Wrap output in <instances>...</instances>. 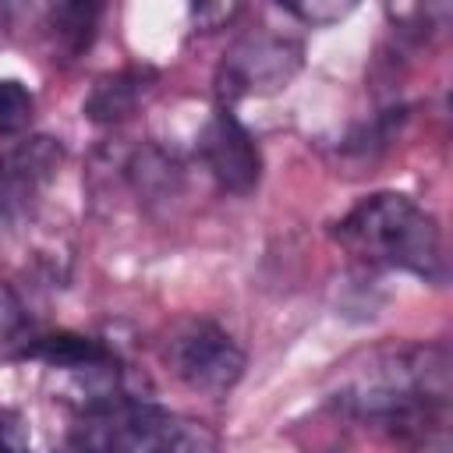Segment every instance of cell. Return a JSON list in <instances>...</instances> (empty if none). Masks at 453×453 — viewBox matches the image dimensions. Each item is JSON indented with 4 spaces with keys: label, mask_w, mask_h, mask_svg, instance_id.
I'll return each instance as SVG.
<instances>
[{
    "label": "cell",
    "mask_w": 453,
    "mask_h": 453,
    "mask_svg": "<svg viewBox=\"0 0 453 453\" xmlns=\"http://www.w3.org/2000/svg\"><path fill=\"white\" fill-rule=\"evenodd\" d=\"M64 145L50 134L21 138L0 152V223H21L57 180Z\"/></svg>",
    "instance_id": "52a82bcc"
},
{
    "label": "cell",
    "mask_w": 453,
    "mask_h": 453,
    "mask_svg": "<svg viewBox=\"0 0 453 453\" xmlns=\"http://www.w3.org/2000/svg\"><path fill=\"white\" fill-rule=\"evenodd\" d=\"M0 453H32V432L11 407H0Z\"/></svg>",
    "instance_id": "5bb4252c"
},
{
    "label": "cell",
    "mask_w": 453,
    "mask_h": 453,
    "mask_svg": "<svg viewBox=\"0 0 453 453\" xmlns=\"http://www.w3.org/2000/svg\"><path fill=\"white\" fill-rule=\"evenodd\" d=\"M156 81V71L152 67H120L113 74H103L96 78V85L88 88L81 110L88 120L96 124H117V120H127L138 103L149 96Z\"/></svg>",
    "instance_id": "ba28073f"
},
{
    "label": "cell",
    "mask_w": 453,
    "mask_h": 453,
    "mask_svg": "<svg viewBox=\"0 0 453 453\" xmlns=\"http://www.w3.org/2000/svg\"><path fill=\"white\" fill-rule=\"evenodd\" d=\"M156 350L177 382L205 396H226L241 382L244 365H248L237 340L219 322L202 319V315L173 319L163 329Z\"/></svg>",
    "instance_id": "277c9868"
},
{
    "label": "cell",
    "mask_w": 453,
    "mask_h": 453,
    "mask_svg": "<svg viewBox=\"0 0 453 453\" xmlns=\"http://www.w3.org/2000/svg\"><path fill=\"white\" fill-rule=\"evenodd\" d=\"M449 347L382 343L336 365L333 403L407 453L449 449Z\"/></svg>",
    "instance_id": "6da1fadb"
},
{
    "label": "cell",
    "mask_w": 453,
    "mask_h": 453,
    "mask_svg": "<svg viewBox=\"0 0 453 453\" xmlns=\"http://www.w3.org/2000/svg\"><path fill=\"white\" fill-rule=\"evenodd\" d=\"M234 14H237V7H230V4H216V7L202 4V7H191V18H195L202 28H219V25L230 21Z\"/></svg>",
    "instance_id": "9a60e30c"
},
{
    "label": "cell",
    "mask_w": 453,
    "mask_h": 453,
    "mask_svg": "<svg viewBox=\"0 0 453 453\" xmlns=\"http://www.w3.org/2000/svg\"><path fill=\"white\" fill-rule=\"evenodd\" d=\"M301 64H304V50L290 35L255 32V35L237 39L216 67L219 106L230 110L237 99L283 92L301 71Z\"/></svg>",
    "instance_id": "5b68a950"
},
{
    "label": "cell",
    "mask_w": 453,
    "mask_h": 453,
    "mask_svg": "<svg viewBox=\"0 0 453 453\" xmlns=\"http://www.w3.org/2000/svg\"><path fill=\"white\" fill-rule=\"evenodd\" d=\"M25 357L42 361L50 372H81L92 365H103L113 357L110 347H103L96 336H81V333H50V336H32Z\"/></svg>",
    "instance_id": "9c48e42d"
},
{
    "label": "cell",
    "mask_w": 453,
    "mask_h": 453,
    "mask_svg": "<svg viewBox=\"0 0 453 453\" xmlns=\"http://www.w3.org/2000/svg\"><path fill=\"white\" fill-rule=\"evenodd\" d=\"M57 453H99V449H96L92 442H85L81 435H74V439H67V442H64Z\"/></svg>",
    "instance_id": "2e32d148"
},
{
    "label": "cell",
    "mask_w": 453,
    "mask_h": 453,
    "mask_svg": "<svg viewBox=\"0 0 453 453\" xmlns=\"http://www.w3.org/2000/svg\"><path fill=\"white\" fill-rule=\"evenodd\" d=\"M336 241L361 262L418 276L442 287L449 280L446 237L439 219L403 191H375L361 198L340 223Z\"/></svg>",
    "instance_id": "7a4b0ae2"
},
{
    "label": "cell",
    "mask_w": 453,
    "mask_h": 453,
    "mask_svg": "<svg viewBox=\"0 0 453 453\" xmlns=\"http://www.w3.org/2000/svg\"><path fill=\"white\" fill-rule=\"evenodd\" d=\"M85 442L99 453H219V432L209 421L156 407L149 400H124L81 418Z\"/></svg>",
    "instance_id": "3957f363"
},
{
    "label": "cell",
    "mask_w": 453,
    "mask_h": 453,
    "mask_svg": "<svg viewBox=\"0 0 453 453\" xmlns=\"http://www.w3.org/2000/svg\"><path fill=\"white\" fill-rule=\"evenodd\" d=\"M35 117V96L18 78H0V138H18Z\"/></svg>",
    "instance_id": "7c38bea8"
},
{
    "label": "cell",
    "mask_w": 453,
    "mask_h": 453,
    "mask_svg": "<svg viewBox=\"0 0 453 453\" xmlns=\"http://www.w3.org/2000/svg\"><path fill=\"white\" fill-rule=\"evenodd\" d=\"M198 159L226 195H251L262 180V149L255 134L234 117V110H216L198 131Z\"/></svg>",
    "instance_id": "8992f818"
},
{
    "label": "cell",
    "mask_w": 453,
    "mask_h": 453,
    "mask_svg": "<svg viewBox=\"0 0 453 453\" xmlns=\"http://www.w3.org/2000/svg\"><path fill=\"white\" fill-rule=\"evenodd\" d=\"M28 311L21 297L0 280V361L7 357H25L28 350Z\"/></svg>",
    "instance_id": "8fae6325"
},
{
    "label": "cell",
    "mask_w": 453,
    "mask_h": 453,
    "mask_svg": "<svg viewBox=\"0 0 453 453\" xmlns=\"http://www.w3.org/2000/svg\"><path fill=\"white\" fill-rule=\"evenodd\" d=\"M354 11L350 0L336 4V0H304V4H287V14H294L297 21L311 25V28H322V25H333V21H343L347 14Z\"/></svg>",
    "instance_id": "4fadbf2b"
},
{
    "label": "cell",
    "mask_w": 453,
    "mask_h": 453,
    "mask_svg": "<svg viewBox=\"0 0 453 453\" xmlns=\"http://www.w3.org/2000/svg\"><path fill=\"white\" fill-rule=\"evenodd\" d=\"M99 14H103L99 4H60V7H53L50 11V28H53L57 50H64L67 57H78L81 50H88V42L96 39Z\"/></svg>",
    "instance_id": "30bf717a"
}]
</instances>
